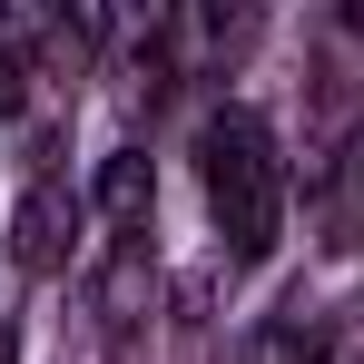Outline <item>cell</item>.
I'll list each match as a JSON object with an SVG mask.
<instances>
[{
    "mask_svg": "<svg viewBox=\"0 0 364 364\" xmlns=\"http://www.w3.org/2000/svg\"><path fill=\"white\" fill-rule=\"evenodd\" d=\"M89 207L119 227V246H138V237H148V217H158V178H148V158H138V148H109V158H99V187H89Z\"/></svg>",
    "mask_w": 364,
    "mask_h": 364,
    "instance_id": "277c9868",
    "label": "cell"
},
{
    "mask_svg": "<svg viewBox=\"0 0 364 364\" xmlns=\"http://www.w3.org/2000/svg\"><path fill=\"white\" fill-rule=\"evenodd\" d=\"M30 79H40V69H30V20H20V10H0V119H20V109H30Z\"/></svg>",
    "mask_w": 364,
    "mask_h": 364,
    "instance_id": "5b68a950",
    "label": "cell"
},
{
    "mask_svg": "<svg viewBox=\"0 0 364 364\" xmlns=\"http://www.w3.org/2000/svg\"><path fill=\"white\" fill-rule=\"evenodd\" d=\"M79 227H89V197L69 178H30L20 207H10V266L20 276H60L69 256H79Z\"/></svg>",
    "mask_w": 364,
    "mask_h": 364,
    "instance_id": "7a4b0ae2",
    "label": "cell"
},
{
    "mask_svg": "<svg viewBox=\"0 0 364 364\" xmlns=\"http://www.w3.org/2000/svg\"><path fill=\"white\" fill-rule=\"evenodd\" d=\"M237 364H335V315H325V305H305V296L276 305V315L237 345Z\"/></svg>",
    "mask_w": 364,
    "mask_h": 364,
    "instance_id": "3957f363",
    "label": "cell"
},
{
    "mask_svg": "<svg viewBox=\"0 0 364 364\" xmlns=\"http://www.w3.org/2000/svg\"><path fill=\"white\" fill-rule=\"evenodd\" d=\"M0 364H10V335H0Z\"/></svg>",
    "mask_w": 364,
    "mask_h": 364,
    "instance_id": "8992f818",
    "label": "cell"
},
{
    "mask_svg": "<svg viewBox=\"0 0 364 364\" xmlns=\"http://www.w3.org/2000/svg\"><path fill=\"white\" fill-rule=\"evenodd\" d=\"M197 197L217 217V246L237 266H266L286 237V158H276V128L256 109H217L197 128Z\"/></svg>",
    "mask_w": 364,
    "mask_h": 364,
    "instance_id": "6da1fadb",
    "label": "cell"
}]
</instances>
